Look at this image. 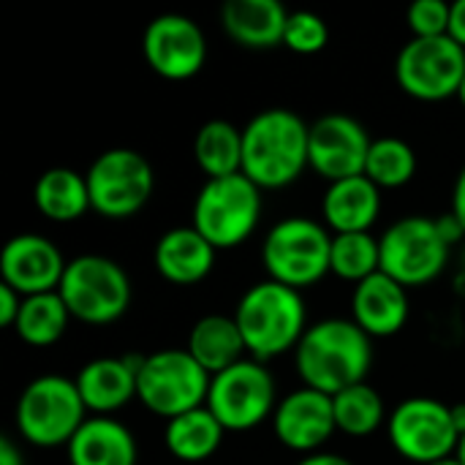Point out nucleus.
<instances>
[{"label":"nucleus","instance_id":"obj_1","mask_svg":"<svg viewBox=\"0 0 465 465\" xmlns=\"http://www.w3.org/2000/svg\"><path fill=\"white\" fill-rule=\"evenodd\" d=\"M311 166V125L292 109H264L242 128V174L264 188L292 185Z\"/></svg>","mask_w":465,"mask_h":465},{"label":"nucleus","instance_id":"obj_2","mask_svg":"<svg viewBox=\"0 0 465 465\" xmlns=\"http://www.w3.org/2000/svg\"><path fill=\"white\" fill-rule=\"evenodd\" d=\"M373 338L349 319H324L302 335L294 349L297 373L305 387L338 395L362 384L373 365Z\"/></svg>","mask_w":465,"mask_h":465},{"label":"nucleus","instance_id":"obj_3","mask_svg":"<svg viewBox=\"0 0 465 465\" xmlns=\"http://www.w3.org/2000/svg\"><path fill=\"white\" fill-rule=\"evenodd\" d=\"M234 322L242 332L248 354L259 362L297 349L308 332V313L300 292L275 281L253 283L240 297Z\"/></svg>","mask_w":465,"mask_h":465},{"label":"nucleus","instance_id":"obj_4","mask_svg":"<svg viewBox=\"0 0 465 465\" xmlns=\"http://www.w3.org/2000/svg\"><path fill=\"white\" fill-rule=\"evenodd\" d=\"M262 188L242 172L207 180L193 202V229L215 248L229 251L242 245L259 226Z\"/></svg>","mask_w":465,"mask_h":465},{"label":"nucleus","instance_id":"obj_5","mask_svg":"<svg viewBox=\"0 0 465 465\" xmlns=\"http://www.w3.org/2000/svg\"><path fill=\"white\" fill-rule=\"evenodd\" d=\"M330 253L332 234H327L322 223L300 215L275 223L262 245V259L270 281L297 292L319 283L327 272H332Z\"/></svg>","mask_w":465,"mask_h":465},{"label":"nucleus","instance_id":"obj_6","mask_svg":"<svg viewBox=\"0 0 465 465\" xmlns=\"http://www.w3.org/2000/svg\"><path fill=\"white\" fill-rule=\"evenodd\" d=\"M213 376L188 349H161L142 360L136 371V398L166 422L207 403Z\"/></svg>","mask_w":465,"mask_h":465},{"label":"nucleus","instance_id":"obj_7","mask_svg":"<svg viewBox=\"0 0 465 465\" xmlns=\"http://www.w3.org/2000/svg\"><path fill=\"white\" fill-rule=\"evenodd\" d=\"M84 403L74 379L38 376L33 379L16 403V428L33 447H68L76 430L87 422Z\"/></svg>","mask_w":465,"mask_h":465},{"label":"nucleus","instance_id":"obj_8","mask_svg":"<svg viewBox=\"0 0 465 465\" xmlns=\"http://www.w3.org/2000/svg\"><path fill=\"white\" fill-rule=\"evenodd\" d=\"M60 297L68 313L87 324H112L131 305V278L109 256L84 253L68 262L60 281Z\"/></svg>","mask_w":465,"mask_h":465},{"label":"nucleus","instance_id":"obj_9","mask_svg":"<svg viewBox=\"0 0 465 465\" xmlns=\"http://www.w3.org/2000/svg\"><path fill=\"white\" fill-rule=\"evenodd\" d=\"M381 248V272L395 278L401 286H425L436 281L447 262L452 245L439 232L436 218L406 215L395 221L379 240Z\"/></svg>","mask_w":465,"mask_h":465},{"label":"nucleus","instance_id":"obj_10","mask_svg":"<svg viewBox=\"0 0 465 465\" xmlns=\"http://www.w3.org/2000/svg\"><path fill=\"white\" fill-rule=\"evenodd\" d=\"M84 177L90 207L104 218H131L150 202L155 191V172L150 161L128 147L101 153Z\"/></svg>","mask_w":465,"mask_h":465},{"label":"nucleus","instance_id":"obj_11","mask_svg":"<svg viewBox=\"0 0 465 465\" xmlns=\"http://www.w3.org/2000/svg\"><path fill=\"white\" fill-rule=\"evenodd\" d=\"M223 430H253L275 414V381L264 362L240 360L229 371L213 376L207 403Z\"/></svg>","mask_w":465,"mask_h":465},{"label":"nucleus","instance_id":"obj_12","mask_svg":"<svg viewBox=\"0 0 465 465\" xmlns=\"http://www.w3.org/2000/svg\"><path fill=\"white\" fill-rule=\"evenodd\" d=\"M390 441L411 463L430 465L458 455L460 433L452 406L436 398H409L390 417Z\"/></svg>","mask_w":465,"mask_h":465},{"label":"nucleus","instance_id":"obj_13","mask_svg":"<svg viewBox=\"0 0 465 465\" xmlns=\"http://www.w3.org/2000/svg\"><path fill=\"white\" fill-rule=\"evenodd\" d=\"M403 93L420 101H444L460 93L465 79V49L450 35L411 38L395 63Z\"/></svg>","mask_w":465,"mask_h":465},{"label":"nucleus","instance_id":"obj_14","mask_svg":"<svg viewBox=\"0 0 465 465\" xmlns=\"http://www.w3.org/2000/svg\"><path fill=\"white\" fill-rule=\"evenodd\" d=\"M142 52L158 76L183 82L202 71L207 60V41L193 19L183 14H161L144 27Z\"/></svg>","mask_w":465,"mask_h":465},{"label":"nucleus","instance_id":"obj_15","mask_svg":"<svg viewBox=\"0 0 465 465\" xmlns=\"http://www.w3.org/2000/svg\"><path fill=\"white\" fill-rule=\"evenodd\" d=\"M373 139L365 125L349 114H324L311 123V169L330 180H349L365 174Z\"/></svg>","mask_w":465,"mask_h":465},{"label":"nucleus","instance_id":"obj_16","mask_svg":"<svg viewBox=\"0 0 465 465\" xmlns=\"http://www.w3.org/2000/svg\"><path fill=\"white\" fill-rule=\"evenodd\" d=\"M68 262L41 234H16L3 245L0 253V275L3 283L16 289L22 297L49 294L60 289Z\"/></svg>","mask_w":465,"mask_h":465},{"label":"nucleus","instance_id":"obj_17","mask_svg":"<svg viewBox=\"0 0 465 465\" xmlns=\"http://www.w3.org/2000/svg\"><path fill=\"white\" fill-rule=\"evenodd\" d=\"M272 430L283 447L294 452H316L338 430L332 398L311 387L289 392L272 414Z\"/></svg>","mask_w":465,"mask_h":465},{"label":"nucleus","instance_id":"obj_18","mask_svg":"<svg viewBox=\"0 0 465 465\" xmlns=\"http://www.w3.org/2000/svg\"><path fill=\"white\" fill-rule=\"evenodd\" d=\"M354 324L371 338H390L401 332L409 322V294L387 272H376L357 283L351 297Z\"/></svg>","mask_w":465,"mask_h":465},{"label":"nucleus","instance_id":"obj_19","mask_svg":"<svg viewBox=\"0 0 465 465\" xmlns=\"http://www.w3.org/2000/svg\"><path fill=\"white\" fill-rule=\"evenodd\" d=\"M144 357H101L87 362L76 381L87 411L109 414L136 398V371Z\"/></svg>","mask_w":465,"mask_h":465},{"label":"nucleus","instance_id":"obj_20","mask_svg":"<svg viewBox=\"0 0 465 465\" xmlns=\"http://www.w3.org/2000/svg\"><path fill=\"white\" fill-rule=\"evenodd\" d=\"M215 264V248L193 229L177 226L169 229L155 245V267L161 278L174 286L202 283Z\"/></svg>","mask_w":465,"mask_h":465},{"label":"nucleus","instance_id":"obj_21","mask_svg":"<svg viewBox=\"0 0 465 465\" xmlns=\"http://www.w3.org/2000/svg\"><path fill=\"white\" fill-rule=\"evenodd\" d=\"M322 213L327 226L335 234H357V232H371L381 213V193L379 185H373L365 174L349 177L330 183Z\"/></svg>","mask_w":465,"mask_h":465},{"label":"nucleus","instance_id":"obj_22","mask_svg":"<svg viewBox=\"0 0 465 465\" xmlns=\"http://www.w3.org/2000/svg\"><path fill=\"white\" fill-rule=\"evenodd\" d=\"M221 16L229 38L245 49H275L283 44L289 11L278 0H229Z\"/></svg>","mask_w":465,"mask_h":465},{"label":"nucleus","instance_id":"obj_23","mask_svg":"<svg viewBox=\"0 0 465 465\" xmlns=\"http://www.w3.org/2000/svg\"><path fill=\"white\" fill-rule=\"evenodd\" d=\"M71 465H136L134 433L109 417H90L68 444Z\"/></svg>","mask_w":465,"mask_h":465},{"label":"nucleus","instance_id":"obj_24","mask_svg":"<svg viewBox=\"0 0 465 465\" xmlns=\"http://www.w3.org/2000/svg\"><path fill=\"white\" fill-rule=\"evenodd\" d=\"M188 354L210 373L218 376L245 360V341L234 316H204L191 327Z\"/></svg>","mask_w":465,"mask_h":465},{"label":"nucleus","instance_id":"obj_25","mask_svg":"<svg viewBox=\"0 0 465 465\" xmlns=\"http://www.w3.org/2000/svg\"><path fill=\"white\" fill-rule=\"evenodd\" d=\"M33 202L38 207V213L54 223H71L79 221L90 207V191H87V177L65 169V166H54L46 169L33 188Z\"/></svg>","mask_w":465,"mask_h":465},{"label":"nucleus","instance_id":"obj_26","mask_svg":"<svg viewBox=\"0 0 465 465\" xmlns=\"http://www.w3.org/2000/svg\"><path fill=\"white\" fill-rule=\"evenodd\" d=\"M223 425L213 417L207 406L180 414L166 422V450L183 463H202L213 458L223 441Z\"/></svg>","mask_w":465,"mask_h":465},{"label":"nucleus","instance_id":"obj_27","mask_svg":"<svg viewBox=\"0 0 465 465\" xmlns=\"http://www.w3.org/2000/svg\"><path fill=\"white\" fill-rule=\"evenodd\" d=\"M193 155L207 180L232 177L242 172V128L229 120H210L193 139Z\"/></svg>","mask_w":465,"mask_h":465},{"label":"nucleus","instance_id":"obj_28","mask_svg":"<svg viewBox=\"0 0 465 465\" xmlns=\"http://www.w3.org/2000/svg\"><path fill=\"white\" fill-rule=\"evenodd\" d=\"M68 322H71V313L60 292H49V294L25 297L14 330L30 346H52L65 335Z\"/></svg>","mask_w":465,"mask_h":465},{"label":"nucleus","instance_id":"obj_29","mask_svg":"<svg viewBox=\"0 0 465 465\" xmlns=\"http://www.w3.org/2000/svg\"><path fill=\"white\" fill-rule=\"evenodd\" d=\"M417 174V153L409 142L398 136H381L373 139L368 163H365V177L379 185V188H401L411 183Z\"/></svg>","mask_w":465,"mask_h":465},{"label":"nucleus","instance_id":"obj_30","mask_svg":"<svg viewBox=\"0 0 465 465\" xmlns=\"http://www.w3.org/2000/svg\"><path fill=\"white\" fill-rule=\"evenodd\" d=\"M332 409H335L338 430H343L354 439L371 436L384 422V401L365 381L332 395Z\"/></svg>","mask_w":465,"mask_h":465},{"label":"nucleus","instance_id":"obj_31","mask_svg":"<svg viewBox=\"0 0 465 465\" xmlns=\"http://www.w3.org/2000/svg\"><path fill=\"white\" fill-rule=\"evenodd\" d=\"M330 267L338 278L362 283L365 278L381 270V248L371 232L357 234H332Z\"/></svg>","mask_w":465,"mask_h":465},{"label":"nucleus","instance_id":"obj_32","mask_svg":"<svg viewBox=\"0 0 465 465\" xmlns=\"http://www.w3.org/2000/svg\"><path fill=\"white\" fill-rule=\"evenodd\" d=\"M330 44V27L327 22L313 11H294L289 14L283 46H289L297 54H316Z\"/></svg>","mask_w":465,"mask_h":465},{"label":"nucleus","instance_id":"obj_33","mask_svg":"<svg viewBox=\"0 0 465 465\" xmlns=\"http://www.w3.org/2000/svg\"><path fill=\"white\" fill-rule=\"evenodd\" d=\"M450 14H452V3L444 0H417L406 19L409 27L414 33V38H439L450 33Z\"/></svg>","mask_w":465,"mask_h":465},{"label":"nucleus","instance_id":"obj_34","mask_svg":"<svg viewBox=\"0 0 465 465\" xmlns=\"http://www.w3.org/2000/svg\"><path fill=\"white\" fill-rule=\"evenodd\" d=\"M22 302L25 297L16 289H11L8 283H0V327H16Z\"/></svg>","mask_w":465,"mask_h":465},{"label":"nucleus","instance_id":"obj_35","mask_svg":"<svg viewBox=\"0 0 465 465\" xmlns=\"http://www.w3.org/2000/svg\"><path fill=\"white\" fill-rule=\"evenodd\" d=\"M436 223H439V232L444 234V240H447L450 245H455V242L465 240L463 226H460V221H458V215H455V213L439 215V218H436Z\"/></svg>","mask_w":465,"mask_h":465},{"label":"nucleus","instance_id":"obj_36","mask_svg":"<svg viewBox=\"0 0 465 465\" xmlns=\"http://www.w3.org/2000/svg\"><path fill=\"white\" fill-rule=\"evenodd\" d=\"M447 35L465 49V0L452 3V14H450V33H447Z\"/></svg>","mask_w":465,"mask_h":465},{"label":"nucleus","instance_id":"obj_37","mask_svg":"<svg viewBox=\"0 0 465 465\" xmlns=\"http://www.w3.org/2000/svg\"><path fill=\"white\" fill-rule=\"evenodd\" d=\"M452 213L458 215L460 226L465 232V166L463 172L458 174V183H455V193H452Z\"/></svg>","mask_w":465,"mask_h":465},{"label":"nucleus","instance_id":"obj_38","mask_svg":"<svg viewBox=\"0 0 465 465\" xmlns=\"http://www.w3.org/2000/svg\"><path fill=\"white\" fill-rule=\"evenodd\" d=\"M0 465H25L22 463L19 450L14 447V441H11L8 436L0 439Z\"/></svg>","mask_w":465,"mask_h":465},{"label":"nucleus","instance_id":"obj_39","mask_svg":"<svg viewBox=\"0 0 465 465\" xmlns=\"http://www.w3.org/2000/svg\"><path fill=\"white\" fill-rule=\"evenodd\" d=\"M297 465H354V463H349V460H346V458H341V455L316 452V455H308L305 460H300Z\"/></svg>","mask_w":465,"mask_h":465},{"label":"nucleus","instance_id":"obj_40","mask_svg":"<svg viewBox=\"0 0 465 465\" xmlns=\"http://www.w3.org/2000/svg\"><path fill=\"white\" fill-rule=\"evenodd\" d=\"M452 422H455V428H458V433H460V439L465 436V403H455L452 406Z\"/></svg>","mask_w":465,"mask_h":465},{"label":"nucleus","instance_id":"obj_41","mask_svg":"<svg viewBox=\"0 0 465 465\" xmlns=\"http://www.w3.org/2000/svg\"><path fill=\"white\" fill-rule=\"evenodd\" d=\"M430 465H463V463H460V458H458V455H452V458H444V460H439V463H430Z\"/></svg>","mask_w":465,"mask_h":465},{"label":"nucleus","instance_id":"obj_42","mask_svg":"<svg viewBox=\"0 0 465 465\" xmlns=\"http://www.w3.org/2000/svg\"><path fill=\"white\" fill-rule=\"evenodd\" d=\"M458 458H460V463L465 465V436L460 439V444H458Z\"/></svg>","mask_w":465,"mask_h":465},{"label":"nucleus","instance_id":"obj_43","mask_svg":"<svg viewBox=\"0 0 465 465\" xmlns=\"http://www.w3.org/2000/svg\"><path fill=\"white\" fill-rule=\"evenodd\" d=\"M460 289L465 292V253H463V270H460Z\"/></svg>","mask_w":465,"mask_h":465},{"label":"nucleus","instance_id":"obj_44","mask_svg":"<svg viewBox=\"0 0 465 465\" xmlns=\"http://www.w3.org/2000/svg\"><path fill=\"white\" fill-rule=\"evenodd\" d=\"M458 98H460V104L465 106V79H463V84H460V93H458Z\"/></svg>","mask_w":465,"mask_h":465}]
</instances>
